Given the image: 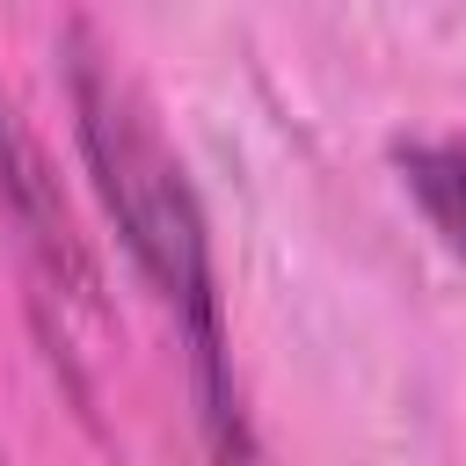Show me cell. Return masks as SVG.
Listing matches in <instances>:
<instances>
[{
	"instance_id": "cell-1",
	"label": "cell",
	"mask_w": 466,
	"mask_h": 466,
	"mask_svg": "<svg viewBox=\"0 0 466 466\" xmlns=\"http://www.w3.org/2000/svg\"><path fill=\"white\" fill-rule=\"evenodd\" d=\"M66 87H73V124H80V153L102 189V211L116 218V240L131 248V262L146 269V284L160 291V306L175 313V328L189 342L211 444H218V459L248 466V430H240V400L226 379V320H218L204 204H197L167 131L153 124L146 95L87 29L66 36Z\"/></svg>"
},
{
	"instance_id": "cell-2",
	"label": "cell",
	"mask_w": 466,
	"mask_h": 466,
	"mask_svg": "<svg viewBox=\"0 0 466 466\" xmlns=\"http://www.w3.org/2000/svg\"><path fill=\"white\" fill-rule=\"evenodd\" d=\"M0 218H7V233L22 240V255H29L58 291H73V299L95 291L87 248H80L73 218H66V197H58L44 153H36V138L22 131V116H15L7 95H0Z\"/></svg>"
},
{
	"instance_id": "cell-3",
	"label": "cell",
	"mask_w": 466,
	"mask_h": 466,
	"mask_svg": "<svg viewBox=\"0 0 466 466\" xmlns=\"http://www.w3.org/2000/svg\"><path fill=\"white\" fill-rule=\"evenodd\" d=\"M400 182L415 189V204H422V218L437 226V240L466 262V138L408 146V153H400Z\"/></svg>"
},
{
	"instance_id": "cell-4",
	"label": "cell",
	"mask_w": 466,
	"mask_h": 466,
	"mask_svg": "<svg viewBox=\"0 0 466 466\" xmlns=\"http://www.w3.org/2000/svg\"><path fill=\"white\" fill-rule=\"evenodd\" d=\"M0 466H7V459H0Z\"/></svg>"
}]
</instances>
